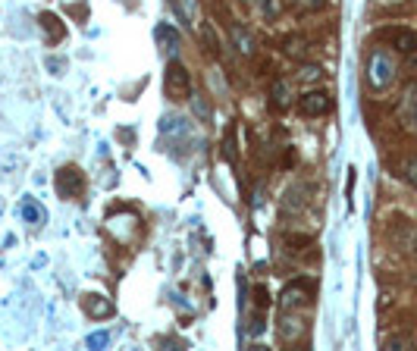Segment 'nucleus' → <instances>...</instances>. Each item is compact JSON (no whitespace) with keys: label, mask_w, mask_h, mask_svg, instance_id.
I'll use <instances>...</instances> for the list:
<instances>
[{"label":"nucleus","mask_w":417,"mask_h":351,"mask_svg":"<svg viewBox=\"0 0 417 351\" xmlns=\"http://www.w3.org/2000/svg\"><path fill=\"white\" fill-rule=\"evenodd\" d=\"M396 57H392L389 51H383V47H376L371 51V57H367V85L374 88V91H386V88L396 82Z\"/></svg>","instance_id":"nucleus-1"},{"label":"nucleus","mask_w":417,"mask_h":351,"mask_svg":"<svg viewBox=\"0 0 417 351\" xmlns=\"http://www.w3.org/2000/svg\"><path fill=\"white\" fill-rule=\"evenodd\" d=\"M163 91L173 103H182L192 98V73L185 69V63L170 60L167 63V73H163Z\"/></svg>","instance_id":"nucleus-2"},{"label":"nucleus","mask_w":417,"mask_h":351,"mask_svg":"<svg viewBox=\"0 0 417 351\" xmlns=\"http://www.w3.org/2000/svg\"><path fill=\"white\" fill-rule=\"evenodd\" d=\"M295 110L304 119H320L333 110V94L326 88H308V91H302L295 98Z\"/></svg>","instance_id":"nucleus-3"},{"label":"nucleus","mask_w":417,"mask_h":351,"mask_svg":"<svg viewBox=\"0 0 417 351\" xmlns=\"http://www.w3.org/2000/svg\"><path fill=\"white\" fill-rule=\"evenodd\" d=\"M376 41H386L396 54H405V57H411L417 54V31L405 29V26H386L376 31Z\"/></svg>","instance_id":"nucleus-4"},{"label":"nucleus","mask_w":417,"mask_h":351,"mask_svg":"<svg viewBox=\"0 0 417 351\" xmlns=\"http://www.w3.org/2000/svg\"><path fill=\"white\" fill-rule=\"evenodd\" d=\"M314 289H317L314 279H295V283H289L279 295V310H298V307L311 305Z\"/></svg>","instance_id":"nucleus-5"},{"label":"nucleus","mask_w":417,"mask_h":351,"mask_svg":"<svg viewBox=\"0 0 417 351\" xmlns=\"http://www.w3.org/2000/svg\"><path fill=\"white\" fill-rule=\"evenodd\" d=\"M389 242L405 254H417V223L411 220H392L389 223Z\"/></svg>","instance_id":"nucleus-6"},{"label":"nucleus","mask_w":417,"mask_h":351,"mask_svg":"<svg viewBox=\"0 0 417 351\" xmlns=\"http://www.w3.org/2000/svg\"><path fill=\"white\" fill-rule=\"evenodd\" d=\"M82 188H85V179H82V173H78L76 166H63V170L57 173V191L63 198L82 195Z\"/></svg>","instance_id":"nucleus-7"},{"label":"nucleus","mask_w":417,"mask_h":351,"mask_svg":"<svg viewBox=\"0 0 417 351\" xmlns=\"http://www.w3.org/2000/svg\"><path fill=\"white\" fill-rule=\"evenodd\" d=\"M402 123L417 129V78L414 82H408L405 94H402Z\"/></svg>","instance_id":"nucleus-8"},{"label":"nucleus","mask_w":417,"mask_h":351,"mask_svg":"<svg viewBox=\"0 0 417 351\" xmlns=\"http://www.w3.org/2000/svg\"><path fill=\"white\" fill-rule=\"evenodd\" d=\"M292 103V88H289L286 78H277L270 91V110H286Z\"/></svg>","instance_id":"nucleus-9"},{"label":"nucleus","mask_w":417,"mask_h":351,"mask_svg":"<svg viewBox=\"0 0 417 351\" xmlns=\"http://www.w3.org/2000/svg\"><path fill=\"white\" fill-rule=\"evenodd\" d=\"M230 35H232V44H235V51H239V54H245V57H251V54H254V38H251L242 26H232Z\"/></svg>","instance_id":"nucleus-10"},{"label":"nucleus","mask_w":417,"mask_h":351,"mask_svg":"<svg viewBox=\"0 0 417 351\" xmlns=\"http://www.w3.org/2000/svg\"><path fill=\"white\" fill-rule=\"evenodd\" d=\"M85 310H88L91 317H110L113 314V305H110L104 295H88V298H85Z\"/></svg>","instance_id":"nucleus-11"},{"label":"nucleus","mask_w":417,"mask_h":351,"mask_svg":"<svg viewBox=\"0 0 417 351\" xmlns=\"http://www.w3.org/2000/svg\"><path fill=\"white\" fill-rule=\"evenodd\" d=\"M41 26H44V31H51V41H60V38L66 35V26H60V19L53 13L41 16Z\"/></svg>","instance_id":"nucleus-12"},{"label":"nucleus","mask_w":417,"mask_h":351,"mask_svg":"<svg viewBox=\"0 0 417 351\" xmlns=\"http://www.w3.org/2000/svg\"><path fill=\"white\" fill-rule=\"evenodd\" d=\"M295 13H324L326 10V0H289Z\"/></svg>","instance_id":"nucleus-13"},{"label":"nucleus","mask_w":417,"mask_h":351,"mask_svg":"<svg viewBox=\"0 0 417 351\" xmlns=\"http://www.w3.org/2000/svg\"><path fill=\"white\" fill-rule=\"evenodd\" d=\"M201 38H204V47H207L210 54H220V38H217V31H214V26L210 22H201Z\"/></svg>","instance_id":"nucleus-14"},{"label":"nucleus","mask_w":417,"mask_h":351,"mask_svg":"<svg viewBox=\"0 0 417 351\" xmlns=\"http://www.w3.org/2000/svg\"><path fill=\"white\" fill-rule=\"evenodd\" d=\"M282 207H286V210H302L304 207V188H289L286 191V201H282Z\"/></svg>","instance_id":"nucleus-15"},{"label":"nucleus","mask_w":417,"mask_h":351,"mask_svg":"<svg viewBox=\"0 0 417 351\" xmlns=\"http://www.w3.org/2000/svg\"><path fill=\"white\" fill-rule=\"evenodd\" d=\"M308 245H311V235H308V233H302V235L289 233V235H286V248H289V251H304Z\"/></svg>","instance_id":"nucleus-16"},{"label":"nucleus","mask_w":417,"mask_h":351,"mask_svg":"<svg viewBox=\"0 0 417 351\" xmlns=\"http://www.w3.org/2000/svg\"><path fill=\"white\" fill-rule=\"evenodd\" d=\"M179 6H182V16L192 26H198V6H195V0H179Z\"/></svg>","instance_id":"nucleus-17"},{"label":"nucleus","mask_w":417,"mask_h":351,"mask_svg":"<svg viewBox=\"0 0 417 351\" xmlns=\"http://www.w3.org/2000/svg\"><path fill=\"white\" fill-rule=\"evenodd\" d=\"M402 176L408 182H411V185L417 188V157H411V161H405V166H402Z\"/></svg>","instance_id":"nucleus-18"},{"label":"nucleus","mask_w":417,"mask_h":351,"mask_svg":"<svg viewBox=\"0 0 417 351\" xmlns=\"http://www.w3.org/2000/svg\"><path fill=\"white\" fill-rule=\"evenodd\" d=\"M320 76H324V69H320V66H304L302 73H298V78H302V82H317Z\"/></svg>","instance_id":"nucleus-19"},{"label":"nucleus","mask_w":417,"mask_h":351,"mask_svg":"<svg viewBox=\"0 0 417 351\" xmlns=\"http://www.w3.org/2000/svg\"><path fill=\"white\" fill-rule=\"evenodd\" d=\"M386 348H411V342L408 339H392V342H386Z\"/></svg>","instance_id":"nucleus-20"},{"label":"nucleus","mask_w":417,"mask_h":351,"mask_svg":"<svg viewBox=\"0 0 417 351\" xmlns=\"http://www.w3.org/2000/svg\"><path fill=\"white\" fill-rule=\"evenodd\" d=\"M414 283H417V276H414Z\"/></svg>","instance_id":"nucleus-21"}]
</instances>
